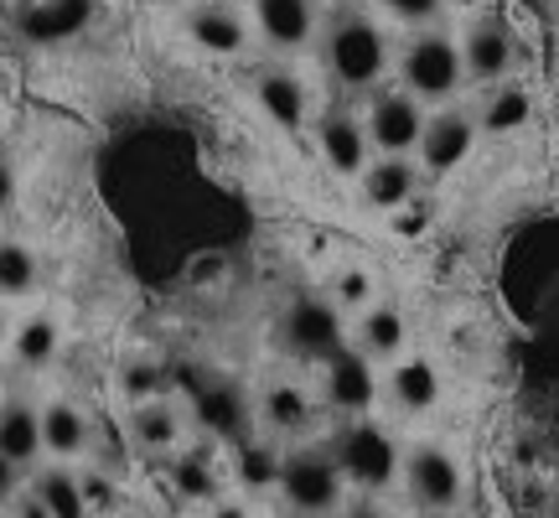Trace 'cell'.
<instances>
[{
  "mask_svg": "<svg viewBox=\"0 0 559 518\" xmlns=\"http://www.w3.org/2000/svg\"><path fill=\"white\" fill-rule=\"evenodd\" d=\"M254 21H260L264 42L296 52L317 37V0H254Z\"/></svg>",
  "mask_w": 559,
  "mask_h": 518,
  "instance_id": "cell-18",
  "label": "cell"
},
{
  "mask_svg": "<svg viewBox=\"0 0 559 518\" xmlns=\"http://www.w3.org/2000/svg\"><path fill=\"white\" fill-rule=\"evenodd\" d=\"M207 518H254V514H249V503H239V498H218Z\"/></svg>",
  "mask_w": 559,
  "mask_h": 518,
  "instance_id": "cell-35",
  "label": "cell"
},
{
  "mask_svg": "<svg viewBox=\"0 0 559 518\" xmlns=\"http://www.w3.org/2000/svg\"><path fill=\"white\" fill-rule=\"evenodd\" d=\"M555 16H559V0H555Z\"/></svg>",
  "mask_w": 559,
  "mask_h": 518,
  "instance_id": "cell-38",
  "label": "cell"
},
{
  "mask_svg": "<svg viewBox=\"0 0 559 518\" xmlns=\"http://www.w3.org/2000/svg\"><path fill=\"white\" fill-rule=\"evenodd\" d=\"M461 58H466V79L477 83H502L508 73H513V58H519V42H513V32L502 26V21H477L472 32H466V42H461Z\"/></svg>",
  "mask_w": 559,
  "mask_h": 518,
  "instance_id": "cell-13",
  "label": "cell"
},
{
  "mask_svg": "<svg viewBox=\"0 0 559 518\" xmlns=\"http://www.w3.org/2000/svg\"><path fill=\"white\" fill-rule=\"evenodd\" d=\"M404 338H409L404 311H394V306H373V311H362V317H358L353 348H362V353H368L373 363H400Z\"/></svg>",
  "mask_w": 559,
  "mask_h": 518,
  "instance_id": "cell-23",
  "label": "cell"
},
{
  "mask_svg": "<svg viewBox=\"0 0 559 518\" xmlns=\"http://www.w3.org/2000/svg\"><path fill=\"white\" fill-rule=\"evenodd\" d=\"M11 353H16V363L21 368H32V374L47 368L52 353H58V321L52 317H26L16 327V348H11Z\"/></svg>",
  "mask_w": 559,
  "mask_h": 518,
  "instance_id": "cell-27",
  "label": "cell"
},
{
  "mask_svg": "<svg viewBox=\"0 0 559 518\" xmlns=\"http://www.w3.org/2000/svg\"><path fill=\"white\" fill-rule=\"evenodd\" d=\"M419 104L425 99H415L409 89H389V94L373 99V109H368V136H373V145H379L383 156H409V151H419L425 125H430Z\"/></svg>",
  "mask_w": 559,
  "mask_h": 518,
  "instance_id": "cell-9",
  "label": "cell"
},
{
  "mask_svg": "<svg viewBox=\"0 0 559 518\" xmlns=\"http://www.w3.org/2000/svg\"><path fill=\"white\" fill-rule=\"evenodd\" d=\"M187 37L198 42L202 52H213V58H234V52L249 47V26H243L239 11L207 0V5H198V11L187 16Z\"/></svg>",
  "mask_w": 559,
  "mask_h": 518,
  "instance_id": "cell-19",
  "label": "cell"
},
{
  "mask_svg": "<svg viewBox=\"0 0 559 518\" xmlns=\"http://www.w3.org/2000/svg\"><path fill=\"white\" fill-rule=\"evenodd\" d=\"M415 161L409 156H383V161H368V172H362V192L373 208H404V202L415 198Z\"/></svg>",
  "mask_w": 559,
  "mask_h": 518,
  "instance_id": "cell-24",
  "label": "cell"
},
{
  "mask_svg": "<svg viewBox=\"0 0 559 518\" xmlns=\"http://www.w3.org/2000/svg\"><path fill=\"white\" fill-rule=\"evenodd\" d=\"M79 482H83V498H88L94 514H115V508H120V487L109 482V472H94V467H88V472H79Z\"/></svg>",
  "mask_w": 559,
  "mask_h": 518,
  "instance_id": "cell-30",
  "label": "cell"
},
{
  "mask_svg": "<svg viewBox=\"0 0 559 518\" xmlns=\"http://www.w3.org/2000/svg\"><path fill=\"white\" fill-rule=\"evenodd\" d=\"M228 472L243 493H280L285 478V451L270 436H249L239 446H228Z\"/></svg>",
  "mask_w": 559,
  "mask_h": 518,
  "instance_id": "cell-17",
  "label": "cell"
},
{
  "mask_svg": "<svg viewBox=\"0 0 559 518\" xmlns=\"http://www.w3.org/2000/svg\"><path fill=\"white\" fill-rule=\"evenodd\" d=\"M326 446H332V457H337L342 478H347L353 493L379 498V493H389V487L404 478V446L379 420H368V415L342 420L337 436L326 440Z\"/></svg>",
  "mask_w": 559,
  "mask_h": 518,
  "instance_id": "cell-1",
  "label": "cell"
},
{
  "mask_svg": "<svg viewBox=\"0 0 559 518\" xmlns=\"http://www.w3.org/2000/svg\"><path fill=\"white\" fill-rule=\"evenodd\" d=\"M451 5H472V0H451Z\"/></svg>",
  "mask_w": 559,
  "mask_h": 518,
  "instance_id": "cell-36",
  "label": "cell"
},
{
  "mask_svg": "<svg viewBox=\"0 0 559 518\" xmlns=\"http://www.w3.org/2000/svg\"><path fill=\"white\" fill-rule=\"evenodd\" d=\"M440 5H445V0H383V11H389V16H400V21H409V26L436 21Z\"/></svg>",
  "mask_w": 559,
  "mask_h": 518,
  "instance_id": "cell-32",
  "label": "cell"
},
{
  "mask_svg": "<svg viewBox=\"0 0 559 518\" xmlns=\"http://www.w3.org/2000/svg\"><path fill=\"white\" fill-rule=\"evenodd\" d=\"M337 518H389V514H383V508H379V503H373V498H353V503H347V508H342Z\"/></svg>",
  "mask_w": 559,
  "mask_h": 518,
  "instance_id": "cell-34",
  "label": "cell"
},
{
  "mask_svg": "<svg viewBox=\"0 0 559 518\" xmlns=\"http://www.w3.org/2000/svg\"><path fill=\"white\" fill-rule=\"evenodd\" d=\"M321 404L342 420H358V415H373L379 404V374H373V358L362 348H342L332 358L321 363Z\"/></svg>",
  "mask_w": 559,
  "mask_h": 518,
  "instance_id": "cell-8",
  "label": "cell"
},
{
  "mask_svg": "<svg viewBox=\"0 0 559 518\" xmlns=\"http://www.w3.org/2000/svg\"><path fill=\"white\" fill-rule=\"evenodd\" d=\"M347 478H342L332 446H296L285 451V478H280V503L296 518H337L347 508Z\"/></svg>",
  "mask_w": 559,
  "mask_h": 518,
  "instance_id": "cell-2",
  "label": "cell"
},
{
  "mask_svg": "<svg viewBox=\"0 0 559 518\" xmlns=\"http://www.w3.org/2000/svg\"><path fill=\"white\" fill-rule=\"evenodd\" d=\"M37 285V259L26 244H5V296H26Z\"/></svg>",
  "mask_w": 559,
  "mask_h": 518,
  "instance_id": "cell-28",
  "label": "cell"
},
{
  "mask_svg": "<svg viewBox=\"0 0 559 518\" xmlns=\"http://www.w3.org/2000/svg\"><path fill=\"white\" fill-rule=\"evenodd\" d=\"M451 518H456V514H451Z\"/></svg>",
  "mask_w": 559,
  "mask_h": 518,
  "instance_id": "cell-39",
  "label": "cell"
},
{
  "mask_svg": "<svg viewBox=\"0 0 559 518\" xmlns=\"http://www.w3.org/2000/svg\"><path fill=\"white\" fill-rule=\"evenodd\" d=\"M171 493L181 503H213L223 498V472H218V457L207 446H181L171 457Z\"/></svg>",
  "mask_w": 559,
  "mask_h": 518,
  "instance_id": "cell-20",
  "label": "cell"
},
{
  "mask_svg": "<svg viewBox=\"0 0 559 518\" xmlns=\"http://www.w3.org/2000/svg\"><path fill=\"white\" fill-rule=\"evenodd\" d=\"M280 342L306 363H326L332 353L347 348V327H342V306L326 296H296L280 317Z\"/></svg>",
  "mask_w": 559,
  "mask_h": 518,
  "instance_id": "cell-7",
  "label": "cell"
},
{
  "mask_svg": "<svg viewBox=\"0 0 559 518\" xmlns=\"http://www.w3.org/2000/svg\"><path fill=\"white\" fill-rule=\"evenodd\" d=\"M400 79L415 99L445 104L461 89V79H466V58H461V47L445 37V32H419V37L404 47Z\"/></svg>",
  "mask_w": 559,
  "mask_h": 518,
  "instance_id": "cell-5",
  "label": "cell"
},
{
  "mask_svg": "<svg viewBox=\"0 0 559 518\" xmlns=\"http://www.w3.org/2000/svg\"><path fill=\"white\" fill-rule=\"evenodd\" d=\"M326 68L347 89H373L383 79V68H389V37L362 11H347L326 32Z\"/></svg>",
  "mask_w": 559,
  "mask_h": 518,
  "instance_id": "cell-4",
  "label": "cell"
},
{
  "mask_svg": "<svg viewBox=\"0 0 559 518\" xmlns=\"http://www.w3.org/2000/svg\"><path fill=\"white\" fill-rule=\"evenodd\" d=\"M124 395H130V404L160 399L166 395V368H160V363H130V368H124Z\"/></svg>",
  "mask_w": 559,
  "mask_h": 518,
  "instance_id": "cell-29",
  "label": "cell"
},
{
  "mask_svg": "<svg viewBox=\"0 0 559 518\" xmlns=\"http://www.w3.org/2000/svg\"><path fill=\"white\" fill-rule=\"evenodd\" d=\"M41 436H47V461L79 467L94 446V425L73 399H52V404H41Z\"/></svg>",
  "mask_w": 559,
  "mask_h": 518,
  "instance_id": "cell-15",
  "label": "cell"
},
{
  "mask_svg": "<svg viewBox=\"0 0 559 518\" xmlns=\"http://www.w3.org/2000/svg\"><path fill=\"white\" fill-rule=\"evenodd\" d=\"M404 493L425 518H451L466 503V461L445 440H415L404 451Z\"/></svg>",
  "mask_w": 559,
  "mask_h": 518,
  "instance_id": "cell-3",
  "label": "cell"
},
{
  "mask_svg": "<svg viewBox=\"0 0 559 518\" xmlns=\"http://www.w3.org/2000/svg\"><path fill=\"white\" fill-rule=\"evenodd\" d=\"M0 457H5V478L32 472L47 461V436H41V404L11 395L5 415H0Z\"/></svg>",
  "mask_w": 559,
  "mask_h": 518,
  "instance_id": "cell-10",
  "label": "cell"
},
{
  "mask_svg": "<svg viewBox=\"0 0 559 518\" xmlns=\"http://www.w3.org/2000/svg\"><path fill=\"white\" fill-rule=\"evenodd\" d=\"M254 410H260L264 436H306V431L317 425V399L290 379L264 384L260 399H254Z\"/></svg>",
  "mask_w": 559,
  "mask_h": 518,
  "instance_id": "cell-14",
  "label": "cell"
},
{
  "mask_svg": "<svg viewBox=\"0 0 559 518\" xmlns=\"http://www.w3.org/2000/svg\"><path fill=\"white\" fill-rule=\"evenodd\" d=\"M472 140H477V125L466 120L461 109H440L436 120L425 125V140H419V161L430 172H456L461 161L472 156Z\"/></svg>",
  "mask_w": 559,
  "mask_h": 518,
  "instance_id": "cell-16",
  "label": "cell"
},
{
  "mask_svg": "<svg viewBox=\"0 0 559 518\" xmlns=\"http://www.w3.org/2000/svg\"><path fill=\"white\" fill-rule=\"evenodd\" d=\"M317 145H321V156H326V166L342 172V177L368 172V145H373V136H368V125H362L358 115L326 109V115L317 120Z\"/></svg>",
  "mask_w": 559,
  "mask_h": 518,
  "instance_id": "cell-12",
  "label": "cell"
},
{
  "mask_svg": "<svg viewBox=\"0 0 559 518\" xmlns=\"http://www.w3.org/2000/svg\"><path fill=\"white\" fill-rule=\"evenodd\" d=\"M528 120H534V99H528V89H519V83H498V94L481 109V130L487 136H513Z\"/></svg>",
  "mask_w": 559,
  "mask_h": 518,
  "instance_id": "cell-26",
  "label": "cell"
},
{
  "mask_svg": "<svg viewBox=\"0 0 559 518\" xmlns=\"http://www.w3.org/2000/svg\"><path fill=\"white\" fill-rule=\"evenodd\" d=\"M160 5H181V0H160Z\"/></svg>",
  "mask_w": 559,
  "mask_h": 518,
  "instance_id": "cell-37",
  "label": "cell"
},
{
  "mask_svg": "<svg viewBox=\"0 0 559 518\" xmlns=\"http://www.w3.org/2000/svg\"><path fill=\"white\" fill-rule=\"evenodd\" d=\"M11 518H52V508H47V503H41V493L26 482L16 498H11Z\"/></svg>",
  "mask_w": 559,
  "mask_h": 518,
  "instance_id": "cell-33",
  "label": "cell"
},
{
  "mask_svg": "<svg viewBox=\"0 0 559 518\" xmlns=\"http://www.w3.org/2000/svg\"><path fill=\"white\" fill-rule=\"evenodd\" d=\"M130 440H135V451H151V457H166V451H181V440H187V415H181L177 399H140L130 404Z\"/></svg>",
  "mask_w": 559,
  "mask_h": 518,
  "instance_id": "cell-11",
  "label": "cell"
},
{
  "mask_svg": "<svg viewBox=\"0 0 559 518\" xmlns=\"http://www.w3.org/2000/svg\"><path fill=\"white\" fill-rule=\"evenodd\" d=\"M368 296H373V280H368V270H342L337 275V306H368Z\"/></svg>",
  "mask_w": 559,
  "mask_h": 518,
  "instance_id": "cell-31",
  "label": "cell"
},
{
  "mask_svg": "<svg viewBox=\"0 0 559 518\" xmlns=\"http://www.w3.org/2000/svg\"><path fill=\"white\" fill-rule=\"evenodd\" d=\"M32 487L52 508V518H94V508L83 498L79 467H68V461H41L37 472H32Z\"/></svg>",
  "mask_w": 559,
  "mask_h": 518,
  "instance_id": "cell-22",
  "label": "cell"
},
{
  "mask_svg": "<svg viewBox=\"0 0 559 518\" xmlns=\"http://www.w3.org/2000/svg\"><path fill=\"white\" fill-rule=\"evenodd\" d=\"M389 399L400 415H425L440 404V374L430 358H400L389 368Z\"/></svg>",
  "mask_w": 559,
  "mask_h": 518,
  "instance_id": "cell-21",
  "label": "cell"
},
{
  "mask_svg": "<svg viewBox=\"0 0 559 518\" xmlns=\"http://www.w3.org/2000/svg\"><path fill=\"white\" fill-rule=\"evenodd\" d=\"M187 389H192V420L213 446H239V440L254 436L260 410L234 379H192Z\"/></svg>",
  "mask_w": 559,
  "mask_h": 518,
  "instance_id": "cell-6",
  "label": "cell"
},
{
  "mask_svg": "<svg viewBox=\"0 0 559 518\" xmlns=\"http://www.w3.org/2000/svg\"><path fill=\"white\" fill-rule=\"evenodd\" d=\"M260 104L264 115L275 125H285V130H300L306 125V89H300L296 73H280V68H270V73H260Z\"/></svg>",
  "mask_w": 559,
  "mask_h": 518,
  "instance_id": "cell-25",
  "label": "cell"
}]
</instances>
